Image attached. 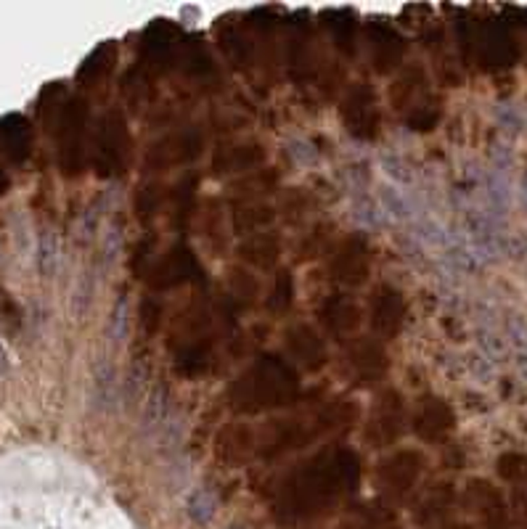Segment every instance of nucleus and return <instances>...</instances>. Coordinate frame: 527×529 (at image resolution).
I'll return each instance as SVG.
<instances>
[{"instance_id":"obj_20","label":"nucleus","mask_w":527,"mask_h":529,"mask_svg":"<svg viewBox=\"0 0 527 529\" xmlns=\"http://www.w3.org/2000/svg\"><path fill=\"white\" fill-rule=\"evenodd\" d=\"M525 124H527V117H525Z\"/></svg>"},{"instance_id":"obj_11","label":"nucleus","mask_w":527,"mask_h":529,"mask_svg":"<svg viewBox=\"0 0 527 529\" xmlns=\"http://www.w3.org/2000/svg\"><path fill=\"white\" fill-rule=\"evenodd\" d=\"M506 342L517 352H527V318H522L520 313H512L506 318Z\"/></svg>"},{"instance_id":"obj_2","label":"nucleus","mask_w":527,"mask_h":529,"mask_svg":"<svg viewBox=\"0 0 527 529\" xmlns=\"http://www.w3.org/2000/svg\"><path fill=\"white\" fill-rule=\"evenodd\" d=\"M376 202L384 209L387 217H395V220H416V214H419L416 202H413L411 196H406L403 188H398V186H393V183H387V186L379 188Z\"/></svg>"},{"instance_id":"obj_15","label":"nucleus","mask_w":527,"mask_h":529,"mask_svg":"<svg viewBox=\"0 0 527 529\" xmlns=\"http://www.w3.org/2000/svg\"><path fill=\"white\" fill-rule=\"evenodd\" d=\"M167 413H170L167 400H164L162 392H157V395L146 403V415H143V421H146L149 426H160V424H164Z\"/></svg>"},{"instance_id":"obj_10","label":"nucleus","mask_w":527,"mask_h":529,"mask_svg":"<svg viewBox=\"0 0 527 529\" xmlns=\"http://www.w3.org/2000/svg\"><path fill=\"white\" fill-rule=\"evenodd\" d=\"M127 328H130V305L127 299H120L109 315V324H106V333L112 342H122L127 336Z\"/></svg>"},{"instance_id":"obj_1","label":"nucleus","mask_w":527,"mask_h":529,"mask_svg":"<svg viewBox=\"0 0 527 529\" xmlns=\"http://www.w3.org/2000/svg\"><path fill=\"white\" fill-rule=\"evenodd\" d=\"M443 254H446L448 265H450L453 270H461V273H477V270L483 268V262H480V257L475 254V249H472V244H469L467 233H450V239H448Z\"/></svg>"},{"instance_id":"obj_12","label":"nucleus","mask_w":527,"mask_h":529,"mask_svg":"<svg viewBox=\"0 0 527 529\" xmlns=\"http://www.w3.org/2000/svg\"><path fill=\"white\" fill-rule=\"evenodd\" d=\"M464 366H467V370H469V376H472V379H477V381H483V384L493 381V376H495V366L487 360L483 352H472V355H467V358H464Z\"/></svg>"},{"instance_id":"obj_16","label":"nucleus","mask_w":527,"mask_h":529,"mask_svg":"<svg viewBox=\"0 0 527 529\" xmlns=\"http://www.w3.org/2000/svg\"><path fill=\"white\" fill-rule=\"evenodd\" d=\"M289 154H291V160L300 164V167L316 164V160H319L316 149H313L308 141H291V143H289Z\"/></svg>"},{"instance_id":"obj_5","label":"nucleus","mask_w":527,"mask_h":529,"mask_svg":"<svg viewBox=\"0 0 527 529\" xmlns=\"http://www.w3.org/2000/svg\"><path fill=\"white\" fill-rule=\"evenodd\" d=\"M117 400V379L112 368H98L93 376V403L98 407H109Z\"/></svg>"},{"instance_id":"obj_8","label":"nucleus","mask_w":527,"mask_h":529,"mask_svg":"<svg viewBox=\"0 0 527 529\" xmlns=\"http://www.w3.org/2000/svg\"><path fill=\"white\" fill-rule=\"evenodd\" d=\"M379 164H382V172L390 178V183H393V186H398V188L413 186V172H411V167H408V162L401 157V154L387 151V154H382Z\"/></svg>"},{"instance_id":"obj_7","label":"nucleus","mask_w":527,"mask_h":529,"mask_svg":"<svg viewBox=\"0 0 527 529\" xmlns=\"http://www.w3.org/2000/svg\"><path fill=\"white\" fill-rule=\"evenodd\" d=\"M416 236H419L427 246L443 251L448 244V239H450V231H448L440 220H435V217L427 214V217H419V220H416Z\"/></svg>"},{"instance_id":"obj_4","label":"nucleus","mask_w":527,"mask_h":529,"mask_svg":"<svg viewBox=\"0 0 527 529\" xmlns=\"http://www.w3.org/2000/svg\"><path fill=\"white\" fill-rule=\"evenodd\" d=\"M61 260V246L53 231H42L38 239V268L42 276H53V270L59 268Z\"/></svg>"},{"instance_id":"obj_14","label":"nucleus","mask_w":527,"mask_h":529,"mask_svg":"<svg viewBox=\"0 0 527 529\" xmlns=\"http://www.w3.org/2000/svg\"><path fill=\"white\" fill-rule=\"evenodd\" d=\"M189 511L197 522H209V516L215 514V500L204 492V489H197L189 500Z\"/></svg>"},{"instance_id":"obj_17","label":"nucleus","mask_w":527,"mask_h":529,"mask_svg":"<svg viewBox=\"0 0 527 529\" xmlns=\"http://www.w3.org/2000/svg\"><path fill=\"white\" fill-rule=\"evenodd\" d=\"M120 244H122V239H120V233L112 228L109 231V236H106V257H117V251H120Z\"/></svg>"},{"instance_id":"obj_9","label":"nucleus","mask_w":527,"mask_h":529,"mask_svg":"<svg viewBox=\"0 0 527 529\" xmlns=\"http://www.w3.org/2000/svg\"><path fill=\"white\" fill-rule=\"evenodd\" d=\"M495 123L501 127V132L506 135V138H517L522 130H525V117H522V112L517 109V106H512V104H501V106H495Z\"/></svg>"},{"instance_id":"obj_13","label":"nucleus","mask_w":527,"mask_h":529,"mask_svg":"<svg viewBox=\"0 0 527 529\" xmlns=\"http://www.w3.org/2000/svg\"><path fill=\"white\" fill-rule=\"evenodd\" d=\"M512 167H514V151L506 143H493L490 146V169L509 175L512 178Z\"/></svg>"},{"instance_id":"obj_6","label":"nucleus","mask_w":527,"mask_h":529,"mask_svg":"<svg viewBox=\"0 0 527 529\" xmlns=\"http://www.w3.org/2000/svg\"><path fill=\"white\" fill-rule=\"evenodd\" d=\"M353 217H356L358 225L371 228V231L384 228V223H387V214H384V209L379 206V202L365 199V196H358V199L353 202Z\"/></svg>"},{"instance_id":"obj_18","label":"nucleus","mask_w":527,"mask_h":529,"mask_svg":"<svg viewBox=\"0 0 527 529\" xmlns=\"http://www.w3.org/2000/svg\"><path fill=\"white\" fill-rule=\"evenodd\" d=\"M514 196H517V204H520V209L527 214V178L520 180V186H517V191H514Z\"/></svg>"},{"instance_id":"obj_3","label":"nucleus","mask_w":527,"mask_h":529,"mask_svg":"<svg viewBox=\"0 0 527 529\" xmlns=\"http://www.w3.org/2000/svg\"><path fill=\"white\" fill-rule=\"evenodd\" d=\"M477 344H480V352L485 355L493 366L504 363L509 358V342L506 336H501L493 326H477Z\"/></svg>"},{"instance_id":"obj_19","label":"nucleus","mask_w":527,"mask_h":529,"mask_svg":"<svg viewBox=\"0 0 527 529\" xmlns=\"http://www.w3.org/2000/svg\"><path fill=\"white\" fill-rule=\"evenodd\" d=\"M514 363H517V370L522 373V379H527V352H517Z\"/></svg>"}]
</instances>
